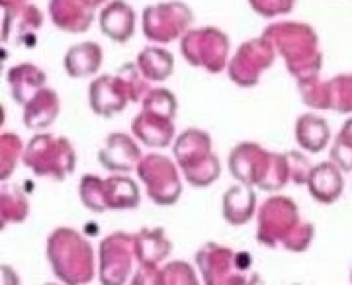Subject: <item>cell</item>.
Wrapping results in <instances>:
<instances>
[{"label": "cell", "instance_id": "1", "mask_svg": "<svg viewBox=\"0 0 352 285\" xmlns=\"http://www.w3.org/2000/svg\"><path fill=\"white\" fill-rule=\"evenodd\" d=\"M178 8H180V2L168 4V16L164 18L163 4L149 6L145 10V36L155 41H170L173 38H176L182 32V27L190 24V20H192V12L186 6L176 16H173Z\"/></svg>", "mask_w": 352, "mask_h": 285}, {"label": "cell", "instance_id": "2", "mask_svg": "<svg viewBox=\"0 0 352 285\" xmlns=\"http://www.w3.org/2000/svg\"><path fill=\"white\" fill-rule=\"evenodd\" d=\"M102 34L112 41L124 43L135 32V12L124 0H113L100 14Z\"/></svg>", "mask_w": 352, "mask_h": 285}, {"label": "cell", "instance_id": "3", "mask_svg": "<svg viewBox=\"0 0 352 285\" xmlns=\"http://www.w3.org/2000/svg\"><path fill=\"white\" fill-rule=\"evenodd\" d=\"M100 61L102 49L98 47V43L88 41V43L76 45L69 51L65 65H67V71L76 78V76L88 75V73H96L100 67Z\"/></svg>", "mask_w": 352, "mask_h": 285}]
</instances>
